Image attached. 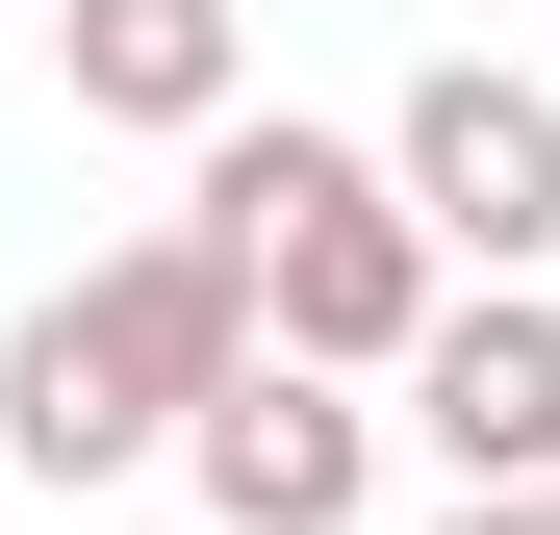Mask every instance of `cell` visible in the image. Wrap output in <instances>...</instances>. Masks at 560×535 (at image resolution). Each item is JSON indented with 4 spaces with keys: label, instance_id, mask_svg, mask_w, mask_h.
<instances>
[{
    "label": "cell",
    "instance_id": "1",
    "mask_svg": "<svg viewBox=\"0 0 560 535\" xmlns=\"http://www.w3.org/2000/svg\"><path fill=\"white\" fill-rule=\"evenodd\" d=\"M230 357H255L230 230H128L103 281H51L26 332H0V460H26L51 510H77V485H153V460H178V408H205Z\"/></svg>",
    "mask_w": 560,
    "mask_h": 535
},
{
    "label": "cell",
    "instance_id": "7",
    "mask_svg": "<svg viewBox=\"0 0 560 535\" xmlns=\"http://www.w3.org/2000/svg\"><path fill=\"white\" fill-rule=\"evenodd\" d=\"M433 535H560V485H458V510H433Z\"/></svg>",
    "mask_w": 560,
    "mask_h": 535
},
{
    "label": "cell",
    "instance_id": "5",
    "mask_svg": "<svg viewBox=\"0 0 560 535\" xmlns=\"http://www.w3.org/2000/svg\"><path fill=\"white\" fill-rule=\"evenodd\" d=\"M408 433H433L458 485H560V306L535 281H458L408 332Z\"/></svg>",
    "mask_w": 560,
    "mask_h": 535
},
{
    "label": "cell",
    "instance_id": "3",
    "mask_svg": "<svg viewBox=\"0 0 560 535\" xmlns=\"http://www.w3.org/2000/svg\"><path fill=\"white\" fill-rule=\"evenodd\" d=\"M383 205L433 230V281H535V255H560V103L510 51H433L408 128H383Z\"/></svg>",
    "mask_w": 560,
    "mask_h": 535
},
{
    "label": "cell",
    "instance_id": "6",
    "mask_svg": "<svg viewBox=\"0 0 560 535\" xmlns=\"http://www.w3.org/2000/svg\"><path fill=\"white\" fill-rule=\"evenodd\" d=\"M51 77H77V128L205 153V128L255 103V26H230V0H51Z\"/></svg>",
    "mask_w": 560,
    "mask_h": 535
},
{
    "label": "cell",
    "instance_id": "4",
    "mask_svg": "<svg viewBox=\"0 0 560 535\" xmlns=\"http://www.w3.org/2000/svg\"><path fill=\"white\" fill-rule=\"evenodd\" d=\"M178 485H205V535H357L383 408H357V383H306V357H230V383L178 408Z\"/></svg>",
    "mask_w": 560,
    "mask_h": 535
},
{
    "label": "cell",
    "instance_id": "2",
    "mask_svg": "<svg viewBox=\"0 0 560 535\" xmlns=\"http://www.w3.org/2000/svg\"><path fill=\"white\" fill-rule=\"evenodd\" d=\"M178 230H230L255 357H306V383H408V332L458 306V281H433V230L383 205V153H357V128H280V103H230V128H205Z\"/></svg>",
    "mask_w": 560,
    "mask_h": 535
}]
</instances>
